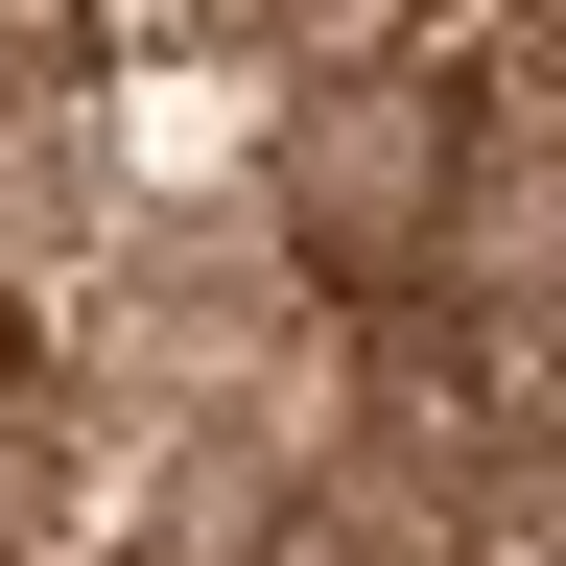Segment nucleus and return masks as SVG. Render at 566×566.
Instances as JSON below:
<instances>
[{
  "label": "nucleus",
  "instance_id": "nucleus-1",
  "mask_svg": "<svg viewBox=\"0 0 566 566\" xmlns=\"http://www.w3.org/2000/svg\"><path fill=\"white\" fill-rule=\"evenodd\" d=\"M449 566H566V449H520V472H472V520H449Z\"/></svg>",
  "mask_w": 566,
  "mask_h": 566
}]
</instances>
